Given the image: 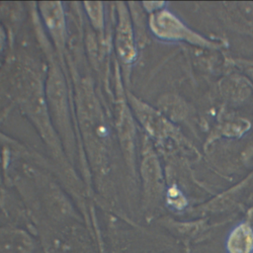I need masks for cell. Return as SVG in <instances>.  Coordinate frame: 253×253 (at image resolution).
Wrapping results in <instances>:
<instances>
[{
	"instance_id": "6da1fadb",
	"label": "cell",
	"mask_w": 253,
	"mask_h": 253,
	"mask_svg": "<svg viewBox=\"0 0 253 253\" xmlns=\"http://www.w3.org/2000/svg\"><path fill=\"white\" fill-rule=\"evenodd\" d=\"M77 115L82 136L94 166H105L110 146V134L105 116L88 81L77 88Z\"/></svg>"
},
{
	"instance_id": "7a4b0ae2",
	"label": "cell",
	"mask_w": 253,
	"mask_h": 253,
	"mask_svg": "<svg viewBox=\"0 0 253 253\" xmlns=\"http://www.w3.org/2000/svg\"><path fill=\"white\" fill-rule=\"evenodd\" d=\"M18 101L23 111L37 125L46 143L58 151V139L51 126L42 85L37 74L24 69L16 78Z\"/></svg>"
},
{
	"instance_id": "7c38bea8",
	"label": "cell",
	"mask_w": 253,
	"mask_h": 253,
	"mask_svg": "<svg viewBox=\"0 0 253 253\" xmlns=\"http://www.w3.org/2000/svg\"><path fill=\"white\" fill-rule=\"evenodd\" d=\"M159 105L162 112L173 120H179L183 118L186 112L184 109L183 103L180 101H177V99L172 96L164 97L160 101Z\"/></svg>"
},
{
	"instance_id": "8992f818",
	"label": "cell",
	"mask_w": 253,
	"mask_h": 253,
	"mask_svg": "<svg viewBox=\"0 0 253 253\" xmlns=\"http://www.w3.org/2000/svg\"><path fill=\"white\" fill-rule=\"evenodd\" d=\"M42 20L49 33L54 44L60 50L66 42V20L62 3L59 1H43L39 4Z\"/></svg>"
},
{
	"instance_id": "3957f363",
	"label": "cell",
	"mask_w": 253,
	"mask_h": 253,
	"mask_svg": "<svg viewBox=\"0 0 253 253\" xmlns=\"http://www.w3.org/2000/svg\"><path fill=\"white\" fill-rule=\"evenodd\" d=\"M45 98L47 109L50 112V120L54 126L58 127L63 140L69 145L73 143V133L69 123L67 95L64 80L59 68L52 65L47 76L45 86Z\"/></svg>"
},
{
	"instance_id": "8fae6325",
	"label": "cell",
	"mask_w": 253,
	"mask_h": 253,
	"mask_svg": "<svg viewBox=\"0 0 253 253\" xmlns=\"http://www.w3.org/2000/svg\"><path fill=\"white\" fill-rule=\"evenodd\" d=\"M85 12L93 26L99 32H102L104 29L105 24V17H104V7L102 2H84L83 3Z\"/></svg>"
},
{
	"instance_id": "4fadbf2b",
	"label": "cell",
	"mask_w": 253,
	"mask_h": 253,
	"mask_svg": "<svg viewBox=\"0 0 253 253\" xmlns=\"http://www.w3.org/2000/svg\"><path fill=\"white\" fill-rule=\"evenodd\" d=\"M167 202L171 207L177 210H183L187 206L186 198L184 197L182 192L175 186L168 189Z\"/></svg>"
},
{
	"instance_id": "30bf717a",
	"label": "cell",
	"mask_w": 253,
	"mask_h": 253,
	"mask_svg": "<svg viewBox=\"0 0 253 253\" xmlns=\"http://www.w3.org/2000/svg\"><path fill=\"white\" fill-rule=\"evenodd\" d=\"M141 171L147 191L150 193L159 191L161 186V171L158 160L153 154L148 153L143 157Z\"/></svg>"
},
{
	"instance_id": "9a60e30c",
	"label": "cell",
	"mask_w": 253,
	"mask_h": 253,
	"mask_svg": "<svg viewBox=\"0 0 253 253\" xmlns=\"http://www.w3.org/2000/svg\"><path fill=\"white\" fill-rule=\"evenodd\" d=\"M5 42H6V34H5V31H4L3 27L0 25V53L4 49Z\"/></svg>"
},
{
	"instance_id": "277c9868",
	"label": "cell",
	"mask_w": 253,
	"mask_h": 253,
	"mask_svg": "<svg viewBox=\"0 0 253 253\" xmlns=\"http://www.w3.org/2000/svg\"><path fill=\"white\" fill-rule=\"evenodd\" d=\"M148 25L152 34L161 40L186 41L202 46L212 44L210 41L187 28L182 21L165 9L150 14Z\"/></svg>"
},
{
	"instance_id": "52a82bcc",
	"label": "cell",
	"mask_w": 253,
	"mask_h": 253,
	"mask_svg": "<svg viewBox=\"0 0 253 253\" xmlns=\"http://www.w3.org/2000/svg\"><path fill=\"white\" fill-rule=\"evenodd\" d=\"M127 98L129 106L133 110L137 120L150 135L156 138H163L172 131L171 125L158 111L141 102L131 94L127 95Z\"/></svg>"
},
{
	"instance_id": "5b68a950",
	"label": "cell",
	"mask_w": 253,
	"mask_h": 253,
	"mask_svg": "<svg viewBox=\"0 0 253 253\" xmlns=\"http://www.w3.org/2000/svg\"><path fill=\"white\" fill-rule=\"evenodd\" d=\"M118 21L115 32V49L120 61L126 67L136 58V45L131 15L126 4L117 2Z\"/></svg>"
},
{
	"instance_id": "5bb4252c",
	"label": "cell",
	"mask_w": 253,
	"mask_h": 253,
	"mask_svg": "<svg viewBox=\"0 0 253 253\" xmlns=\"http://www.w3.org/2000/svg\"><path fill=\"white\" fill-rule=\"evenodd\" d=\"M164 4H165L164 2H158V1H146V2L141 3L143 8L147 12H150V14L163 9L162 7L164 6Z\"/></svg>"
},
{
	"instance_id": "9c48e42d",
	"label": "cell",
	"mask_w": 253,
	"mask_h": 253,
	"mask_svg": "<svg viewBox=\"0 0 253 253\" xmlns=\"http://www.w3.org/2000/svg\"><path fill=\"white\" fill-rule=\"evenodd\" d=\"M227 253H253V227L240 222L228 233L225 240Z\"/></svg>"
},
{
	"instance_id": "ba28073f",
	"label": "cell",
	"mask_w": 253,
	"mask_h": 253,
	"mask_svg": "<svg viewBox=\"0 0 253 253\" xmlns=\"http://www.w3.org/2000/svg\"><path fill=\"white\" fill-rule=\"evenodd\" d=\"M118 122L117 128L120 137V141L122 144V148L124 149V154L126 159L129 161V163L133 162L134 157V125L132 122L131 115L129 113V108L126 106V101H121L120 106L118 108Z\"/></svg>"
}]
</instances>
